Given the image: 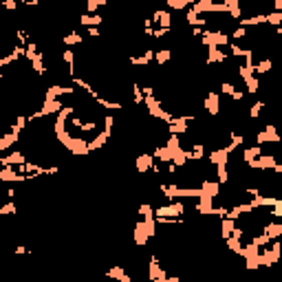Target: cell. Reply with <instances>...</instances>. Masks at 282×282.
I'll return each instance as SVG.
<instances>
[{
    "instance_id": "cell-27",
    "label": "cell",
    "mask_w": 282,
    "mask_h": 282,
    "mask_svg": "<svg viewBox=\"0 0 282 282\" xmlns=\"http://www.w3.org/2000/svg\"><path fill=\"white\" fill-rule=\"evenodd\" d=\"M234 91H236L234 82H220V93H223V95L231 97V95H234Z\"/></svg>"
},
{
    "instance_id": "cell-21",
    "label": "cell",
    "mask_w": 282,
    "mask_h": 282,
    "mask_svg": "<svg viewBox=\"0 0 282 282\" xmlns=\"http://www.w3.org/2000/svg\"><path fill=\"white\" fill-rule=\"evenodd\" d=\"M264 108H267V104L260 102V99H258V102H253V104H251V108H249V119H251V121L260 119V115H262V110H264Z\"/></svg>"
},
{
    "instance_id": "cell-17",
    "label": "cell",
    "mask_w": 282,
    "mask_h": 282,
    "mask_svg": "<svg viewBox=\"0 0 282 282\" xmlns=\"http://www.w3.org/2000/svg\"><path fill=\"white\" fill-rule=\"evenodd\" d=\"M242 84H245V91L249 93V95H256V93L260 91V80H258V75H256V73L249 75L247 80H242Z\"/></svg>"
},
{
    "instance_id": "cell-4",
    "label": "cell",
    "mask_w": 282,
    "mask_h": 282,
    "mask_svg": "<svg viewBox=\"0 0 282 282\" xmlns=\"http://www.w3.org/2000/svg\"><path fill=\"white\" fill-rule=\"evenodd\" d=\"M203 106H205V110L212 117H216V115H220V93L216 91H209L205 99H203Z\"/></svg>"
},
{
    "instance_id": "cell-30",
    "label": "cell",
    "mask_w": 282,
    "mask_h": 282,
    "mask_svg": "<svg viewBox=\"0 0 282 282\" xmlns=\"http://www.w3.org/2000/svg\"><path fill=\"white\" fill-rule=\"evenodd\" d=\"M27 251H29V249H27L25 245H18V247H16V253H27Z\"/></svg>"
},
{
    "instance_id": "cell-1",
    "label": "cell",
    "mask_w": 282,
    "mask_h": 282,
    "mask_svg": "<svg viewBox=\"0 0 282 282\" xmlns=\"http://www.w3.org/2000/svg\"><path fill=\"white\" fill-rule=\"evenodd\" d=\"M152 236H157V216L154 218H141L139 223H135L132 240H135L137 247H146Z\"/></svg>"
},
{
    "instance_id": "cell-12",
    "label": "cell",
    "mask_w": 282,
    "mask_h": 282,
    "mask_svg": "<svg viewBox=\"0 0 282 282\" xmlns=\"http://www.w3.org/2000/svg\"><path fill=\"white\" fill-rule=\"evenodd\" d=\"M16 141H20V132H14V130H7L3 137H0V152H7Z\"/></svg>"
},
{
    "instance_id": "cell-20",
    "label": "cell",
    "mask_w": 282,
    "mask_h": 282,
    "mask_svg": "<svg viewBox=\"0 0 282 282\" xmlns=\"http://www.w3.org/2000/svg\"><path fill=\"white\" fill-rule=\"evenodd\" d=\"M82 5L86 7V14H97L99 7H106L108 0H82Z\"/></svg>"
},
{
    "instance_id": "cell-8",
    "label": "cell",
    "mask_w": 282,
    "mask_h": 282,
    "mask_svg": "<svg viewBox=\"0 0 282 282\" xmlns=\"http://www.w3.org/2000/svg\"><path fill=\"white\" fill-rule=\"evenodd\" d=\"M29 159H27V152L25 150H16V152H5V157L0 159V163L3 165H22L27 163Z\"/></svg>"
},
{
    "instance_id": "cell-19",
    "label": "cell",
    "mask_w": 282,
    "mask_h": 282,
    "mask_svg": "<svg viewBox=\"0 0 282 282\" xmlns=\"http://www.w3.org/2000/svg\"><path fill=\"white\" fill-rule=\"evenodd\" d=\"M62 42L64 47H77V44L84 42V36H80L77 31H69L66 36H62Z\"/></svg>"
},
{
    "instance_id": "cell-2",
    "label": "cell",
    "mask_w": 282,
    "mask_h": 282,
    "mask_svg": "<svg viewBox=\"0 0 282 282\" xmlns=\"http://www.w3.org/2000/svg\"><path fill=\"white\" fill-rule=\"evenodd\" d=\"M148 278L152 282H168V271H165V264H161L157 253L150 256V262H148Z\"/></svg>"
},
{
    "instance_id": "cell-5",
    "label": "cell",
    "mask_w": 282,
    "mask_h": 282,
    "mask_svg": "<svg viewBox=\"0 0 282 282\" xmlns=\"http://www.w3.org/2000/svg\"><path fill=\"white\" fill-rule=\"evenodd\" d=\"M231 152L227 146H220V148H214V150H209L207 154V161L212 165H218V163H229L231 161Z\"/></svg>"
},
{
    "instance_id": "cell-18",
    "label": "cell",
    "mask_w": 282,
    "mask_h": 282,
    "mask_svg": "<svg viewBox=\"0 0 282 282\" xmlns=\"http://www.w3.org/2000/svg\"><path fill=\"white\" fill-rule=\"evenodd\" d=\"M262 154V146L260 143H256V146H249V148H245L242 150V161H253V159H258Z\"/></svg>"
},
{
    "instance_id": "cell-3",
    "label": "cell",
    "mask_w": 282,
    "mask_h": 282,
    "mask_svg": "<svg viewBox=\"0 0 282 282\" xmlns=\"http://www.w3.org/2000/svg\"><path fill=\"white\" fill-rule=\"evenodd\" d=\"M280 141H282V137H280L275 124H267L262 130L256 132V143H260V146H264V143H280Z\"/></svg>"
},
{
    "instance_id": "cell-13",
    "label": "cell",
    "mask_w": 282,
    "mask_h": 282,
    "mask_svg": "<svg viewBox=\"0 0 282 282\" xmlns=\"http://www.w3.org/2000/svg\"><path fill=\"white\" fill-rule=\"evenodd\" d=\"M190 159L192 161H203L207 159V152H205V141H194L190 148Z\"/></svg>"
},
{
    "instance_id": "cell-31",
    "label": "cell",
    "mask_w": 282,
    "mask_h": 282,
    "mask_svg": "<svg viewBox=\"0 0 282 282\" xmlns=\"http://www.w3.org/2000/svg\"><path fill=\"white\" fill-rule=\"evenodd\" d=\"M190 3H192V5H194V3H196V0H190Z\"/></svg>"
},
{
    "instance_id": "cell-28",
    "label": "cell",
    "mask_w": 282,
    "mask_h": 282,
    "mask_svg": "<svg viewBox=\"0 0 282 282\" xmlns=\"http://www.w3.org/2000/svg\"><path fill=\"white\" fill-rule=\"evenodd\" d=\"M3 5L7 7V11H18V3L16 0H3Z\"/></svg>"
},
{
    "instance_id": "cell-7",
    "label": "cell",
    "mask_w": 282,
    "mask_h": 282,
    "mask_svg": "<svg viewBox=\"0 0 282 282\" xmlns=\"http://www.w3.org/2000/svg\"><path fill=\"white\" fill-rule=\"evenodd\" d=\"M152 165H154V154H148V152H141L135 161V168L137 172L146 174V172H152Z\"/></svg>"
},
{
    "instance_id": "cell-14",
    "label": "cell",
    "mask_w": 282,
    "mask_h": 282,
    "mask_svg": "<svg viewBox=\"0 0 282 282\" xmlns=\"http://www.w3.org/2000/svg\"><path fill=\"white\" fill-rule=\"evenodd\" d=\"M234 229H236V220L234 218H229V216H223L220 218V238H229L231 234H234Z\"/></svg>"
},
{
    "instance_id": "cell-25",
    "label": "cell",
    "mask_w": 282,
    "mask_h": 282,
    "mask_svg": "<svg viewBox=\"0 0 282 282\" xmlns=\"http://www.w3.org/2000/svg\"><path fill=\"white\" fill-rule=\"evenodd\" d=\"M267 25H271L273 29L282 25V11H269L267 14Z\"/></svg>"
},
{
    "instance_id": "cell-29",
    "label": "cell",
    "mask_w": 282,
    "mask_h": 282,
    "mask_svg": "<svg viewBox=\"0 0 282 282\" xmlns=\"http://www.w3.org/2000/svg\"><path fill=\"white\" fill-rule=\"evenodd\" d=\"M18 3L27 5V7H33V5H38V3H40V0H18Z\"/></svg>"
},
{
    "instance_id": "cell-22",
    "label": "cell",
    "mask_w": 282,
    "mask_h": 282,
    "mask_svg": "<svg viewBox=\"0 0 282 282\" xmlns=\"http://www.w3.org/2000/svg\"><path fill=\"white\" fill-rule=\"evenodd\" d=\"M165 5H168V9H172V11H185V9H190V0H165Z\"/></svg>"
},
{
    "instance_id": "cell-9",
    "label": "cell",
    "mask_w": 282,
    "mask_h": 282,
    "mask_svg": "<svg viewBox=\"0 0 282 282\" xmlns=\"http://www.w3.org/2000/svg\"><path fill=\"white\" fill-rule=\"evenodd\" d=\"M271 71H273V60L269 58V55H264V58L253 62V73L256 75H267V73H271Z\"/></svg>"
},
{
    "instance_id": "cell-15",
    "label": "cell",
    "mask_w": 282,
    "mask_h": 282,
    "mask_svg": "<svg viewBox=\"0 0 282 282\" xmlns=\"http://www.w3.org/2000/svg\"><path fill=\"white\" fill-rule=\"evenodd\" d=\"M106 275H108V278H117V280H121V282H130V280H132L130 273H126V269L121 267V264H115V267H110L108 271H106Z\"/></svg>"
},
{
    "instance_id": "cell-10",
    "label": "cell",
    "mask_w": 282,
    "mask_h": 282,
    "mask_svg": "<svg viewBox=\"0 0 282 282\" xmlns=\"http://www.w3.org/2000/svg\"><path fill=\"white\" fill-rule=\"evenodd\" d=\"M154 53L157 51H152V49H146L141 55H130V64L132 66H148L150 62H154Z\"/></svg>"
},
{
    "instance_id": "cell-16",
    "label": "cell",
    "mask_w": 282,
    "mask_h": 282,
    "mask_svg": "<svg viewBox=\"0 0 282 282\" xmlns=\"http://www.w3.org/2000/svg\"><path fill=\"white\" fill-rule=\"evenodd\" d=\"M227 3V16L231 20H240L242 18V7H240V0H225Z\"/></svg>"
},
{
    "instance_id": "cell-24",
    "label": "cell",
    "mask_w": 282,
    "mask_h": 282,
    "mask_svg": "<svg viewBox=\"0 0 282 282\" xmlns=\"http://www.w3.org/2000/svg\"><path fill=\"white\" fill-rule=\"evenodd\" d=\"M170 60H172V51H170V49H159V51L154 53V62L157 64H168Z\"/></svg>"
},
{
    "instance_id": "cell-26",
    "label": "cell",
    "mask_w": 282,
    "mask_h": 282,
    "mask_svg": "<svg viewBox=\"0 0 282 282\" xmlns=\"http://www.w3.org/2000/svg\"><path fill=\"white\" fill-rule=\"evenodd\" d=\"M16 212H18V203L16 201H9L0 207V214H3V216H9V214H16Z\"/></svg>"
},
{
    "instance_id": "cell-6",
    "label": "cell",
    "mask_w": 282,
    "mask_h": 282,
    "mask_svg": "<svg viewBox=\"0 0 282 282\" xmlns=\"http://www.w3.org/2000/svg\"><path fill=\"white\" fill-rule=\"evenodd\" d=\"M229 55L223 51V47H207V58L205 64H225Z\"/></svg>"
},
{
    "instance_id": "cell-11",
    "label": "cell",
    "mask_w": 282,
    "mask_h": 282,
    "mask_svg": "<svg viewBox=\"0 0 282 282\" xmlns=\"http://www.w3.org/2000/svg\"><path fill=\"white\" fill-rule=\"evenodd\" d=\"M80 25L86 27V29L88 27H102L104 25V16L102 14H86L84 11V14L80 16Z\"/></svg>"
},
{
    "instance_id": "cell-23",
    "label": "cell",
    "mask_w": 282,
    "mask_h": 282,
    "mask_svg": "<svg viewBox=\"0 0 282 282\" xmlns=\"http://www.w3.org/2000/svg\"><path fill=\"white\" fill-rule=\"evenodd\" d=\"M247 36H249V27H242V25H238L234 31H231V40H234V42L247 40Z\"/></svg>"
}]
</instances>
